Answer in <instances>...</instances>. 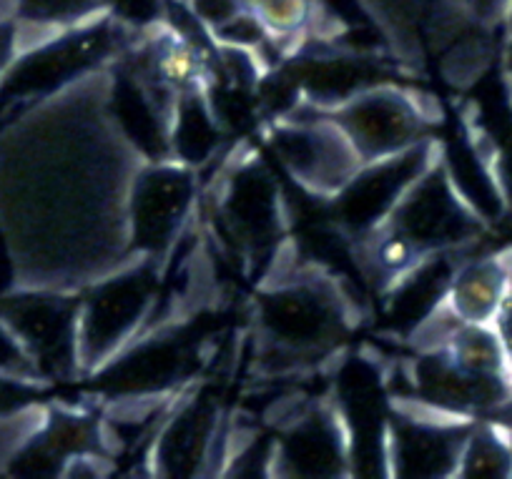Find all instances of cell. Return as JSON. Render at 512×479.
Here are the masks:
<instances>
[{
	"instance_id": "6da1fadb",
	"label": "cell",
	"mask_w": 512,
	"mask_h": 479,
	"mask_svg": "<svg viewBox=\"0 0 512 479\" xmlns=\"http://www.w3.org/2000/svg\"><path fill=\"white\" fill-rule=\"evenodd\" d=\"M141 164L106 108V68L0 131L11 289L81 291L131 259L126 201Z\"/></svg>"
},
{
	"instance_id": "7a4b0ae2",
	"label": "cell",
	"mask_w": 512,
	"mask_h": 479,
	"mask_svg": "<svg viewBox=\"0 0 512 479\" xmlns=\"http://www.w3.org/2000/svg\"><path fill=\"white\" fill-rule=\"evenodd\" d=\"M259 357L269 369H302L324 362L349 332V304L324 271L277 276L256 301Z\"/></svg>"
},
{
	"instance_id": "3957f363",
	"label": "cell",
	"mask_w": 512,
	"mask_h": 479,
	"mask_svg": "<svg viewBox=\"0 0 512 479\" xmlns=\"http://www.w3.org/2000/svg\"><path fill=\"white\" fill-rule=\"evenodd\" d=\"M161 271L164 266L156 261L131 256L81 289L78 352L83 377H91L106 367L154 322Z\"/></svg>"
},
{
	"instance_id": "277c9868",
	"label": "cell",
	"mask_w": 512,
	"mask_h": 479,
	"mask_svg": "<svg viewBox=\"0 0 512 479\" xmlns=\"http://www.w3.org/2000/svg\"><path fill=\"white\" fill-rule=\"evenodd\" d=\"M214 229L219 244L241 269H269L277 261L287 229V204L274 171L259 156H241L221 174L214 194Z\"/></svg>"
},
{
	"instance_id": "5b68a950",
	"label": "cell",
	"mask_w": 512,
	"mask_h": 479,
	"mask_svg": "<svg viewBox=\"0 0 512 479\" xmlns=\"http://www.w3.org/2000/svg\"><path fill=\"white\" fill-rule=\"evenodd\" d=\"M199 201V171L176 158L144 161L136 169L126 201L131 256L166 264L184 239Z\"/></svg>"
},
{
	"instance_id": "8992f818",
	"label": "cell",
	"mask_w": 512,
	"mask_h": 479,
	"mask_svg": "<svg viewBox=\"0 0 512 479\" xmlns=\"http://www.w3.org/2000/svg\"><path fill=\"white\" fill-rule=\"evenodd\" d=\"M269 148L297 186L329 201L364 164L327 111L299 101L269 128Z\"/></svg>"
},
{
	"instance_id": "52a82bcc",
	"label": "cell",
	"mask_w": 512,
	"mask_h": 479,
	"mask_svg": "<svg viewBox=\"0 0 512 479\" xmlns=\"http://www.w3.org/2000/svg\"><path fill=\"white\" fill-rule=\"evenodd\" d=\"M206 337L184 322H159L141 332L121 354L88 379L111 399L176 397L199 369Z\"/></svg>"
},
{
	"instance_id": "ba28073f",
	"label": "cell",
	"mask_w": 512,
	"mask_h": 479,
	"mask_svg": "<svg viewBox=\"0 0 512 479\" xmlns=\"http://www.w3.org/2000/svg\"><path fill=\"white\" fill-rule=\"evenodd\" d=\"M78 311L81 291L8 289L0 294V319L13 329L48 384L83 377Z\"/></svg>"
},
{
	"instance_id": "9c48e42d",
	"label": "cell",
	"mask_w": 512,
	"mask_h": 479,
	"mask_svg": "<svg viewBox=\"0 0 512 479\" xmlns=\"http://www.w3.org/2000/svg\"><path fill=\"white\" fill-rule=\"evenodd\" d=\"M382 226L397 231L422 256L470 251L490 229L457 194L440 161V151L432 158V164L417 176L415 184L405 191L400 204Z\"/></svg>"
},
{
	"instance_id": "30bf717a",
	"label": "cell",
	"mask_w": 512,
	"mask_h": 479,
	"mask_svg": "<svg viewBox=\"0 0 512 479\" xmlns=\"http://www.w3.org/2000/svg\"><path fill=\"white\" fill-rule=\"evenodd\" d=\"M327 113L347 133L362 161H377L427 141L437 121V108L422 106L415 91L392 81L367 88Z\"/></svg>"
},
{
	"instance_id": "8fae6325",
	"label": "cell",
	"mask_w": 512,
	"mask_h": 479,
	"mask_svg": "<svg viewBox=\"0 0 512 479\" xmlns=\"http://www.w3.org/2000/svg\"><path fill=\"white\" fill-rule=\"evenodd\" d=\"M435 156L437 141L427 138L407 151L364 161L357 174L327 201L329 219L352 241L372 234L390 219L405 191L415 184L417 176L432 164Z\"/></svg>"
},
{
	"instance_id": "7c38bea8",
	"label": "cell",
	"mask_w": 512,
	"mask_h": 479,
	"mask_svg": "<svg viewBox=\"0 0 512 479\" xmlns=\"http://www.w3.org/2000/svg\"><path fill=\"white\" fill-rule=\"evenodd\" d=\"M387 432L390 477H457L462 447L477 419H460L415 402H392Z\"/></svg>"
},
{
	"instance_id": "4fadbf2b",
	"label": "cell",
	"mask_w": 512,
	"mask_h": 479,
	"mask_svg": "<svg viewBox=\"0 0 512 479\" xmlns=\"http://www.w3.org/2000/svg\"><path fill=\"white\" fill-rule=\"evenodd\" d=\"M387 384L377 364L354 359L339 369L334 382V407L347 432L349 474L357 477H390L387 464Z\"/></svg>"
},
{
	"instance_id": "5bb4252c",
	"label": "cell",
	"mask_w": 512,
	"mask_h": 479,
	"mask_svg": "<svg viewBox=\"0 0 512 479\" xmlns=\"http://www.w3.org/2000/svg\"><path fill=\"white\" fill-rule=\"evenodd\" d=\"M219 399L206 389L176 397L149 449V467L164 477H194L214 462L221 444Z\"/></svg>"
},
{
	"instance_id": "9a60e30c",
	"label": "cell",
	"mask_w": 512,
	"mask_h": 479,
	"mask_svg": "<svg viewBox=\"0 0 512 479\" xmlns=\"http://www.w3.org/2000/svg\"><path fill=\"white\" fill-rule=\"evenodd\" d=\"M277 477H347V432L334 402L309 404L284 422L274 439Z\"/></svg>"
},
{
	"instance_id": "2e32d148",
	"label": "cell",
	"mask_w": 512,
	"mask_h": 479,
	"mask_svg": "<svg viewBox=\"0 0 512 479\" xmlns=\"http://www.w3.org/2000/svg\"><path fill=\"white\" fill-rule=\"evenodd\" d=\"M465 251L430 254L382 291L387 327L407 342L445 304L452 274Z\"/></svg>"
},
{
	"instance_id": "e0dca14e",
	"label": "cell",
	"mask_w": 512,
	"mask_h": 479,
	"mask_svg": "<svg viewBox=\"0 0 512 479\" xmlns=\"http://www.w3.org/2000/svg\"><path fill=\"white\" fill-rule=\"evenodd\" d=\"M475 249L462 254L452 274L445 304L460 322L492 324L512 284V249Z\"/></svg>"
},
{
	"instance_id": "ac0fdd59",
	"label": "cell",
	"mask_w": 512,
	"mask_h": 479,
	"mask_svg": "<svg viewBox=\"0 0 512 479\" xmlns=\"http://www.w3.org/2000/svg\"><path fill=\"white\" fill-rule=\"evenodd\" d=\"M224 123L216 116L204 83L191 86L176 96L169 126L171 158L201 171L211 164L224 141Z\"/></svg>"
},
{
	"instance_id": "d6986e66",
	"label": "cell",
	"mask_w": 512,
	"mask_h": 479,
	"mask_svg": "<svg viewBox=\"0 0 512 479\" xmlns=\"http://www.w3.org/2000/svg\"><path fill=\"white\" fill-rule=\"evenodd\" d=\"M457 477L507 479L512 477V429L497 419H477L462 447Z\"/></svg>"
},
{
	"instance_id": "ffe728a7",
	"label": "cell",
	"mask_w": 512,
	"mask_h": 479,
	"mask_svg": "<svg viewBox=\"0 0 512 479\" xmlns=\"http://www.w3.org/2000/svg\"><path fill=\"white\" fill-rule=\"evenodd\" d=\"M108 13L106 0H18V23L66 31Z\"/></svg>"
},
{
	"instance_id": "44dd1931",
	"label": "cell",
	"mask_w": 512,
	"mask_h": 479,
	"mask_svg": "<svg viewBox=\"0 0 512 479\" xmlns=\"http://www.w3.org/2000/svg\"><path fill=\"white\" fill-rule=\"evenodd\" d=\"M48 404H38V407L28 409V412L16 414V417L0 419V474H6L16 454L21 452L23 444L33 437L38 427H41L43 417H46Z\"/></svg>"
},
{
	"instance_id": "7402d4cb",
	"label": "cell",
	"mask_w": 512,
	"mask_h": 479,
	"mask_svg": "<svg viewBox=\"0 0 512 479\" xmlns=\"http://www.w3.org/2000/svg\"><path fill=\"white\" fill-rule=\"evenodd\" d=\"M48 387L51 384L0 374V419L16 417V414L38 407V404H46L41 397Z\"/></svg>"
},
{
	"instance_id": "603a6c76",
	"label": "cell",
	"mask_w": 512,
	"mask_h": 479,
	"mask_svg": "<svg viewBox=\"0 0 512 479\" xmlns=\"http://www.w3.org/2000/svg\"><path fill=\"white\" fill-rule=\"evenodd\" d=\"M0 374H11V377L28 379V382L48 384L46 379L38 374L36 364L31 362V357H28V352L23 349V344L18 342L13 329L8 327L3 319H0Z\"/></svg>"
},
{
	"instance_id": "cb8c5ba5",
	"label": "cell",
	"mask_w": 512,
	"mask_h": 479,
	"mask_svg": "<svg viewBox=\"0 0 512 479\" xmlns=\"http://www.w3.org/2000/svg\"><path fill=\"white\" fill-rule=\"evenodd\" d=\"M186 8H189L196 26L201 31H209V36L219 31L221 26H226L231 18L239 16L241 11H246L241 0H186Z\"/></svg>"
},
{
	"instance_id": "d4e9b609",
	"label": "cell",
	"mask_w": 512,
	"mask_h": 479,
	"mask_svg": "<svg viewBox=\"0 0 512 479\" xmlns=\"http://www.w3.org/2000/svg\"><path fill=\"white\" fill-rule=\"evenodd\" d=\"M492 141H495V174L507 211H512V126H507L502 136H495Z\"/></svg>"
},
{
	"instance_id": "484cf974",
	"label": "cell",
	"mask_w": 512,
	"mask_h": 479,
	"mask_svg": "<svg viewBox=\"0 0 512 479\" xmlns=\"http://www.w3.org/2000/svg\"><path fill=\"white\" fill-rule=\"evenodd\" d=\"M492 327H495L497 339H500L502 344V352H505L507 367H510L512 374V284L510 289H507L505 299H502L500 309H497L495 319H492Z\"/></svg>"
},
{
	"instance_id": "4316f807",
	"label": "cell",
	"mask_w": 512,
	"mask_h": 479,
	"mask_svg": "<svg viewBox=\"0 0 512 479\" xmlns=\"http://www.w3.org/2000/svg\"><path fill=\"white\" fill-rule=\"evenodd\" d=\"M16 58V23H0V76Z\"/></svg>"
},
{
	"instance_id": "83f0119b",
	"label": "cell",
	"mask_w": 512,
	"mask_h": 479,
	"mask_svg": "<svg viewBox=\"0 0 512 479\" xmlns=\"http://www.w3.org/2000/svg\"><path fill=\"white\" fill-rule=\"evenodd\" d=\"M497 66H500L502 86H505V93H507V98H510V106H512V36H502Z\"/></svg>"
},
{
	"instance_id": "f1b7e54d",
	"label": "cell",
	"mask_w": 512,
	"mask_h": 479,
	"mask_svg": "<svg viewBox=\"0 0 512 479\" xmlns=\"http://www.w3.org/2000/svg\"><path fill=\"white\" fill-rule=\"evenodd\" d=\"M18 0H0V23H16Z\"/></svg>"
},
{
	"instance_id": "f546056e",
	"label": "cell",
	"mask_w": 512,
	"mask_h": 479,
	"mask_svg": "<svg viewBox=\"0 0 512 479\" xmlns=\"http://www.w3.org/2000/svg\"><path fill=\"white\" fill-rule=\"evenodd\" d=\"M502 36H512V0L507 3L505 16H502Z\"/></svg>"
}]
</instances>
